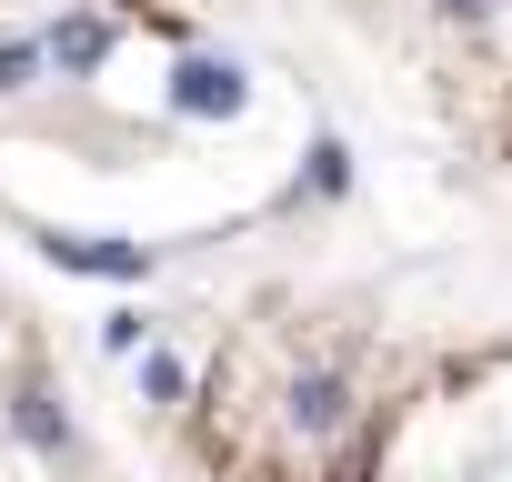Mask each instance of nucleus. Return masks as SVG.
I'll list each match as a JSON object with an SVG mask.
<instances>
[{
  "label": "nucleus",
  "mask_w": 512,
  "mask_h": 482,
  "mask_svg": "<svg viewBox=\"0 0 512 482\" xmlns=\"http://www.w3.org/2000/svg\"><path fill=\"white\" fill-rule=\"evenodd\" d=\"M412 11L442 51V91L462 131L512 171V0H412Z\"/></svg>",
  "instance_id": "nucleus-1"
}]
</instances>
